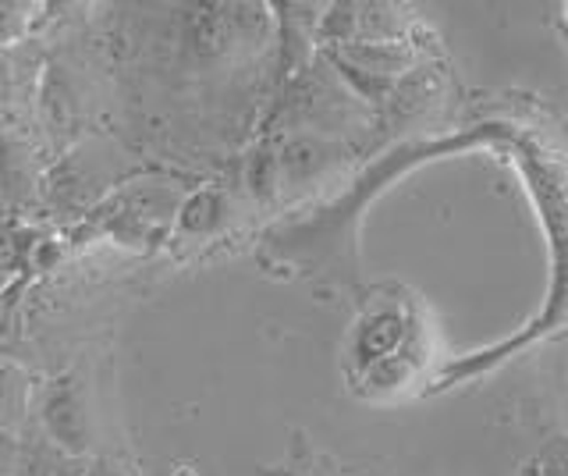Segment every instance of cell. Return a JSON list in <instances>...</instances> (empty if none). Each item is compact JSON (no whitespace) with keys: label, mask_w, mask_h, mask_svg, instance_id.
Returning a JSON list of instances; mask_svg holds the SVG:
<instances>
[{"label":"cell","mask_w":568,"mask_h":476,"mask_svg":"<svg viewBox=\"0 0 568 476\" xmlns=\"http://www.w3.org/2000/svg\"><path fill=\"white\" fill-rule=\"evenodd\" d=\"M40 431L53 440L58 448H64L68 455H85L89 448V405H85V392L82 384L64 374V377H53L50 384H43L40 392Z\"/></svg>","instance_id":"obj_1"},{"label":"cell","mask_w":568,"mask_h":476,"mask_svg":"<svg viewBox=\"0 0 568 476\" xmlns=\"http://www.w3.org/2000/svg\"><path fill=\"white\" fill-rule=\"evenodd\" d=\"M408 316L398 306H381L366 313L359 321V331H355V342H352V359L355 366L369 374L373 366L398 356L408 342Z\"/></svg>","instance_id":"obj_2"},{"label":"cell","mask_w":568,"mask_h":476,"mask_svg":"<svg viewBox=\"0 0 568 476\" xmlns=\"http://www.w3.org/2000/svg\"><path fill=\"white\" fill-rule=\"evenodd\" d=\"M89 463L40 434H18V476H85Z\"/></svg>","instance_id":"obj_3"},{"label":"cell","mask_w":568,"mask_h":476,"mask_svg":"<svg viewBox=\"0 0 568 476\" xmlns=\"http://www.w3.org/2000/svg\"><path fill=\"white\" fill-rule=\"evenodd\" d=\"M337 61L352 64L355 72H366L373 79H395L402 72H408V64H413V50H408L402 40L395 43H348Z\"/></svg>","instance_id":"obj_4"},{"label":"cell","mask_w":568,"mask_h":476,"mask_svg":"<svg viewBox=\"0 0 568 476\" xmlns=\"http://www.w3.org/2000/svg\"><path fill=\"white\" fill-rule=\"evenodd\" d=\"M32 384L18 366H0V434L18 431V423L29 413Z\"/></svg>","instance_id":"obj_5"},{"label":"cell","mask_w":568,"mask_h":476,"mask_svg":"<svg viewBox=\"0 0 568 476\" xmlns=\"http://www.w3.org/2000/svg\"><path fill=\"white\" fill-rule=\"evenodd\" d=\"M29 11L26 4H0V43L14 40L18 32H22V26L29 22Z\"/></svg>","instance_id":"obj_6"},{"label":"cell","mask_w":568,"mask_h":476,"mask_svg":"<svg viewBox=\"0 0 568 476\" xmlns=\"http://www.w3.org/2000/svg\"><path fill=\"white\" fill-rule=\"evenodd\" d=\"M0 476H18V431L0 434Z\"/></svg>","instance_id":"obj_7"},{"label":"cell","mask_w":568,"mask_h":476,"mask_svg":"<svg viewBox=\"0 0 568 476\" xmlns=\"http://www.w3.org/2000/svg\"><path fill=\"white\" fill-rule=\"evenodd\" d=\"M85 476H132V473H124L121 466H111V463H89Z\"/></svg>","instance_id":"obj_8"},{"label":"cell","mask_w":568,"mask_h":476,"mask_svg":"<svg viewBox=\"0 0 568 476\" xmlns=\"http://www.w3.org/2000/svg\"><path fill=\"white\" fill-rule=\"evenodd\" d=\"M8 93V68H4V61H0V97Z\"/></svg>","instance_id":"obj_9"},{"label":"cell","mask_w":568,"mask_h":476,"mask_svg":"<svg viewBox=\"0 0 568 476\" xmlns=\"http://www.w3.org/2000/svg\"><path fill=\"white\" fill-rule=\"evenodd\" d=\"M0 292H4V274H0Z\"/></svg>","instance_id":"obj_10"}]
</instances>
